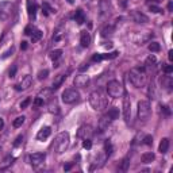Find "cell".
I'll use <instances>...</instances> for the list:
<instances>
[{"instance_id": "1", "label": "cell", "mask_w": 173, "mask_h": 173, "mask_svg": "<svg viewBox=\"0 0 173 173\" xmlns=\"http://www.w3.org/2000/svg\"><path fill=\"white\" fill-rule=\"evenodd\" d=\"M89 104L96 111H102L107 107V97L102 91H93L89 95Z\"/></svg>"}, {"instance_id": "2", "label": "cell", "mask_w": 173, "mask_h": 173, "mask_svg": "<svg viewBox=\"0 0 173 173\" xmlns=\"http://www.w3.org/2000/svg\"><path fill=\"white\" fill-rule=\"evenodd\" d=\"M130 83L135 88H141L146 83V72L143 68H133L130 70Z\"/></svg>"}, {"instance_id": "3", "label": "cell", "mask_w": 173, "mask_h": 173, "mask_svg": "<svg viewBox=\"0 0 173 173\" xmlns=\"http://www.w3.org/2000/svg\"><path fill=\"white\" fill-rule=\"evenodd\" d=\"M69 141H70L69 133H67V131L59 133L57 137H56L54 143H53V149H54V152L58 153V154L64 153L65 150L68 149V146H69Z\"/></svg>"}, {"instance_id": "4", "label": "cell", "mask_w": 173, "mask_h": 173, "mask_svg": "<svg viewBox=\"0 0 173 173\" xmlns=\"http://www.w3.org/2000/svg\"><path fill=\"white\" fill-rule=\"evenodd\" d=\"M78 99H80V92L74 88H68L62 92V102L65 104H73V103L78 102Z\"/></svg>"}, {"instance_id": "5", "label": "cell", "mask_w": 173, "mask_h": 173, "mask_svg": "<svg viewBox=\"0 0 173 173\" xmlns=\"http://www.w3.org/2000/svg\"><path fill=\"white\" fill-rule=\"evenodd\" d=\"M107 93L111 97H119L123 95V87L118 80H111L107 84Z\"/></svg>"}, {"instance_id": "6", "label": "cell", "mask_w": 173, "mask_h": 173, "mask_svg": "<svg viewBox=\"0 0 173 173\" xmlns=\"http://www.w3.org/2000/svg\"><path fill=\"white\" fill-rule=\"evenodd\" d=\"M12 12H14V3L12 2H2L0 3V19L2 20H7L11 18Z\"/></svg>"}, {"instance_id": "7", "label": "cell", "mask_w": 173, "mask_h": 173, "mask_svg": "<svg viewBox=\"0 0 173 173\" xmlns=\"http://www.w3.org/2000/svg\"><path fill=\"white\" fill-rule=\"evenodd\" d=\"M150 116V103L147 100H141L138 103V118L139 121H147Z\"/></svg>"}, {"instance_id": "8", "label": "cell", "mask_w": 173, "mask_h": 173, "mask_svg": "<svg viewBox=\"0 0 173 173\" xmlns=\"http://www.w3.org/2000/svg\"><path fill=\"white\" fill-rule=\"evenodd\" d=\"M45 158H46L45 153H34V154H31V156L29 157V161H30L33 168H39L41 165H43Z\"/></svg>"}, {"instance_id": "9", "label": "cell", "mask_w": 173, "mask_h": 173, "mask_svg": "<svg viewBox=\"0 0 173 173\" xmlns=\"http://www.w3.org/2000/svg\"><path fill=\"white\" fill-rule=\"evenodd\" d=\"M93 135V128L89 124H83L80 128L77 130V137L81 139H88Z\"/></svg>"}, {"instance_id": "10", "label": "cell", "mask_w": 173, "mask_h": 173, "mask_svg": "<svg viewBox=\"0 0 173 173\" xmlns=\"http://www.w3.org/2000/svg\"><path fill=\"white\" fill-rule=\"evenodd\" d=\"M123 116H124V122L126 124H130V119H131V102L127 96L123 97Z\"/></svg>"}, {"instance_id": "11", "label": "cell", "mask_w": 173, "mask_h": 173, "mask_svg": "<svg viewBox=\"0 0 173 173\" xmlns=\"http://www.w3.org/2000/svg\"><path fill=\"white\" fill-rule=\"evenodd\" d=\"M130 18L135 22V23H146V22H149V18H147L145 14H142V12H139V11H131L130 12Z\"/></svg>"}, {"instance_id": "12", "label": "cell", "mask_w": 173, "mask_h": 173, "mask_svg": "<svg viewBox=\"0 0 173 173\" xmlns=\"http://www.w3.org/2000/svg\"><path fill=\"white\" fill-rule=\"evenodd\" d=\"M31 84H33V78H31L30 74H26V76L20 80V83L15 87H16L18 91H24V89H27V88H30Z\"/></svg>"}, {"instance_id": "13", "label": "cell", "mask_w": 173, "mask_h": 173, "mask_svg": "<svg viewBox=\"0 0 173 173\" xmlns=\"http://www.w3.org/2000/svg\"><path fill=\"white\" fill-rule=\"evenodd\" d=\"M89 84V77L85 76V74H78V76L74 77V85L78 88H84Z\"/></svg>"}, {"instance_id": "14", "label": "cell", "mask_w": 173, "mask_h": 173, "mask_svg": "<svg viewBox=\"0 0 173 173\" xmlns=\"http://www.w3.org/2000/svg\"><path fill=\"white\" fill-rule=\"evenodd\" d=\"M111 122L112 119L108 116V114H104L99 121V131H106L108 128V126L111 124Z\"/></svg>"}, {"instance_id": "15", "label": "cell", "mask_w": 173, "mask_h": 173, "mask_svg": "<svg viewBox=\"0 0 173 173\" xmlns=\"http://www.w3.org/2000/svg\"><path fill=\"white\" fill-rule=\"evenodd\" d=\"M50 134H52V128L48 127V126H45V127H42L38 131V134H37V139L38 141H45L50 137Z\"/></svg>"}, {"instance_id": "16", "label": "cell", "mask_w": 173, "mask_h": 173, "mask_svg": "<svg viewBox=\"0 0 173 173\" xmlns=\"http://www.w3.org/2000/svg\"><path fill=\"white\" fill-rule=\"evenodd\" d=\"M80 43H81V46L83 48H88L89 46V43H91V35H89V33L88 31H81V34H80Z\"/></svg>"}, {"instance_id": "17", "label": "cell", "mask_w": 173, "mask_h": 173, "mask_svg": "<svg viewBox=\"0 0 173 173\" xmlns=\"http://www.w3.org/2000/svg\"><path fill=\"white\" fill-rule=\"evenodd\" d=\"M62 58V50H53L52 53H50V59H52L53 62H54V67H58V64H59V59Z\"/></svg>"}, {"instance_id": "18", "label": "cell", "mask_w": 173, "mask_h": 173, "mask_svg": "<svg viewBox=\"0 0 173 173\" xmlns=\"http://www.w3.org/2000/svg\"><path fill=\"white\" fill-rule=\"evenodd\" d=\"M27 12H29L30 19H35V14H37V5L33 0H27Z\"/></svg>"}, {"instance_id": "19", "label": "cell", "mask_w": 173, "mask_h": 173, "mask_svg": "<svg viewBox=\"0 0 173 173\" xmlns=\"http://www.w3.org/2000/svg\"><path fill=\"white\" fill-rule=\"evenodd\" d=\"M67 74H68V73H61V74H58V76L54 78V81H53V84H52V88H53V89H57V88L61 85L62 83H64V80L67 78Z\"/></svg>"}, {"instance_id": "20", "label": "cell", "mask_w": 173, "mask_h": 173, "mask_svg": "<svg viewBox=\"0 0 173 173\" xmlns=\"http://www.w3.org/2000/svg\"><path fill=\"white\" fill-rule=\"evenodd\" d=\"M158 150H160V153H162V154H165L169 150V139L168 138H162L161 139L160 146H158Z\"/></svg>"}, {"instance_id": "21", "label": "cell", "mask_w": 173, "mask_h": 173, "mask_svg": "<svg viewBox=\"0 0 173 173\" xmlns=\"http://www.w3.org/2000/svg\"><path fill=\"white\" fill-rule=\"evenodd\" d=\"M156 64H157V58H156V56H153V54H150L149 57L146 58V61H145V67H146L147 69L154 68L156 67Z\"/></svg>"}, {"instance_id": "22", "label": "cell", "mask_w": 173, "mask_h": 173, "mask_svg": "<svg viewBox=\"0 0 173 173\" xmlns=\"http://www.w3.org/2000/svg\"><path fill=\"white\" fill-rule=\"evenodd\" d=\"M154 158H156V156H154V153H152V152L142 154V162L143 164H150L152 161H154Z\"/></svg>"}, {"instance_id": "23", "label": "cell", "mask_w": 173, "mask_h": 173, "mask_svg": "<svg viewBox=\"0 0 173 173\" xmlns=\"http://www.w3.org/2000/svg\"><path fill=\"white\" fill-rule=\"evenodd\" d=\"M42 35H43V33L41 30H37V29H34V31L31 33V41H33V43H35V42H38V41L42 38Z\"/></svg>"}, {"instance_id": "24", "label": "cell", "mask_w": 173, "mask_h": 173, "mask_svg": "<svg viewBox=\"0 0 173 173\" xmlns=\"http://www.w3.org/2000/svg\"><path fill=\"white\" fill-rule=\"evenodd\" d=\"M74 20H76L78 24H83L84 22H85V16H84L83 10H77V11H76V15H74Z\"/></svg>"}, {"instance_id": "25", "label": "cell", "mask_w": 173, "mask_h": 173, "mask_svg": "<svg viewBox=\"0 0 173 173\" xmlns=\"http://www.w3.org/2000/svg\"><path fill=\"white\" fill-rule=\"evenodd\" d=\"M161 84H162L164 87H166V88H168L169 91L172 89V84H173V83H172V78L169 77V76L162 77V78H161Z\"/></svg>"}, {"instance_id": "26", "label": "cell", "mask_w": 173, "mask_h": 173, "mask_svg": "<svg viewBox=\"0 0 173 173\" xmlns=\"http://www.w3.org/2000/svg\"><path fill=\"white\" fill-rule=\"evenodd\" d=\"M128 165H130V158H128V157H126L123 161H122L121 166H119V172H127Z\"/></svg>"}, {"instance_id": "27", "label": "cell", "mask_w": 173, "mask_h": 173, "mask_svg": "<svg viewBox=\"0 0 173 173\" xmlns=\"http://www.w3.org/2000/svg\"><path fill=\"white\" fill-rule=\"evenodd\" d=\"M100 7H102V14L103 15H108L110 14L111 7H110V3L108 2H102V3H100Z\"/></svg>"}, {"instance_id": "28", "label": "cell", "mask_w": 173, "mask_h": 173, "mask_svg": "<svg viewBox=\"0 0 173 173\" xmlns=\"http://www.w3.org/2000/svg\"><path fill=\"white\" fill-rule=\"evenodd\" d=\"M49 111L52 112V114H57L58 112V104H57V100H52L49 104Z\"/></svg>"}, {"instance_id": "29", "label": "cell", "mask_w": 173, "mask_h": 173, "mask_svg": "<svg viewBox=\"0 0 173 173\" xmlns=\"http://www.w3.org/2000/svg\"><path fill=\"white\" fill-rule=\"evenodd\" d=\"M107 114H108V116L112 119V121H115V119L119 118V110L116 108V107H114V108H111L108 112H107Z\"/></svg>"}, {"instance_id": "30", "label": "cell", "mask_w": 173, "mask_h": 173, "mask_svg": "<svg viewBox=\"0 0 173 173\" xmlns=\"http://www.w3.org/2000/svg\"><path fill=\"white\" fill-rule=\"evenodd\" d=\"M114 33V26H106L104 29L102 30V35L103 37H108Z\"/></svg>"}, {"instance_id": "31", "label": "cell", "mask_w": 173, "mask_h": 173, "mask_svg": "<svg viewBox=\"0 0 173 173\" xmlns=\"http://www.w3.org/2000/svg\"><path fill=\"white\" fill-rule=\"evenodd\" d=\"M42 8H43V14L48 16V15L50 14V12H56V10L53 7H50V5L48 4V3H43L42 4Z\"/></svg>"}, {"instance_id": "32", "label": "cell", "mask_w": 173, "mask_h": 173, "mask_svg": "<svg viewBox=\"0 0 173 173\" xmlns=\"http://www.w3.org/2000/svg\"><path fill=\"white\" fill-rule=\"evenodd\" d=\"M149 50L152 53H157V52H160V50H161V46H160V43H157V42H152L149 45Z\"/></svg>"}, {"instance_id": "33", "label": "cell", "mask_w": 173, "mask_h": 173, "mask_svg": "<svg viewBox=\"0 0 173 173\" xmlns=\"http://www.w3.org/2000/svg\"><path fill=\"white\" fill-rule=\"evenodd\" d=\"M24 119H26L24 116H18V118L14 121V123H12V124H14V127H16V128L20 127V126L24 123Z\"/></svg>"}, {"instance_id": "34", "label": "cell", "mask_w": 173, "mask_h": 173, "mask_svg": "<svg viewBox=\"0 0 173 173\" xmlns=\"http://www.w3.org/2000/svg\"><path fill=\"white\" fill-rule=\"evenodd\" d=\"M12 161H14V157L8 156L7 158L4 160V164H3V166H0V171H3V169H4V168H7V166H10L11 164H12Z\"/></svg>"}, {"instance_id": "35", "label": "cell", "mask_w": 173, "mask_h": 173, "mask_svg": "<svg viewBox=\"0 0 173 173\" xmlns=\"http://www.w3.org/2000/svg\"><path fill=\"white\" fill-rule=\"evenodd\" d=\"M49 74V70L48 69H42V70L38 72V80H43V78H46Z\"/></svg>"}, {"instance_id": "36", "label": "cell", "mask_w": 173, "mask_h": 173, "mask_svg": "<svg viewBox=\"0 0 173 173\" xmlns=\"http://www.w3.org/2000/svg\"><path fill=\"white\" fill-rule=\"evenodd\" d=\"M111 153H112V145L110 141H106V154L107 156H111Z\"/></svg>"}, {"instance_id": "37", "label": "cell", "mask_w": 173, "mask_h": 173, "mask_svg": "<svg viewBox=\"0 0 173 173\" xmlns=\"http://www.w3.org/2000/svg\"><path fill=\"white\" fill-rule=\"evenodd\" d=\"M143 143H145V145H147V146H150V145L153 143V137H152V135H145V138H143Z\"/></svg>"}, {"instance_id": "38", "label": "cell", "mask_w": 173, "mask_h": 173, "mask_svg": "<svg viewBox=\"0 0 173 173\" xmlns=\"http://www.w3.org/2000/svg\"><path fill=\"white\" fill-rule=\"evenodd\" d=\"M83 147H84V149H88V150H89L91 147H92V142H91L89 138H88V139H84V142H83Z\"/></svg>"}, {"instance_id": "39", "label": "cell", "mask_w": 173, "mask_h": 173, "mask_svg": "<svg viewBox=\"0 0 173 173\" xmlns=\"http://www.w3.org/2000/svg\"><path fill=\"white\" fill-rule=\"evenodd\" d=\"M23 139H24L23 135H18L16 139H15V142H14V146H19L20 143H23Z\"/></svg>"}, {"instance_id": "40", "label": "cell", "mask_w": 173, "mask_h": 173, "mask_svg": "<svg viewBox=\"0 0 173 173\" xmlns=\"http://www.w3.org/2000/svg\"><path fill=\"white\" fill-rule=\"evenodd\" d=\"M149 8H150V11L154 12V14H158V12H161L162 10L160 7H157V5H154V4H150L149 5Z\"/></svg>"}, {"instance_id": "41", "label": "cell", "mask_w": 173, "mask_h": 173, "mask_svg": "<svg viewBox=\"0 0 173 173\" xmlns=\"http://www.w3.org/2000/svg\"><path fill=\"white\" fill-rule=\"evenodd\" d=\"M15 52V49L14 48H11V49H8L5 53H3V56H2V58H7V57H10V56H12V53Z\"/></svg>"}, {"instance_id": "42", "label": "cell", "mask_w": 173, "mask_h": 173, "mask_svg": "<svg viewBox=\"0 0 173 173\" xmlns=\"http://www.w3.org/2000/svg\"><path fill=\"white\" fill-rule=\"evenodd\" d=\"M30 102H31V99H30V97H26V99H24L23 102L20 103V108H26V107L30 104Z\"/></svg>"}, {"instance_id": "43", "label": "cell", "mask_w": 173, "mask_h": 173, "mask_svg": "<svg viewBox=\"0 0 173 173\" xmlns=\"http://www.w3.org/2000/svg\"><path fill=\"white\" fill-rule=\"evenodd\" d=\"M42 104H43V99H42V97H37V99L34 100V106H35V107H41Z\"/></svg>"}, {"instance_id": "44", "label": "cell", "mask_w": 173, "mask_h": 173, "mask_svg": "<svg viewBox=\"0 0 173 173\" xmlns=\"http://www.w3.org/2000/svg\"><path fill=\"white\" fill-rule=\"evenodd\" d=\"M164 72H165L166 74L172 73V72H173V67H172V65H166V67H164Z\"/></svg>"}, {"instance_id": "45", "label": "cell", "mask_w": 173, "mask_h": 173, "mask_svg": "<svg viewBox=\"0 0 173 173\" xmlns=\"http://www.w3.org/2000/svg\"><path fill=\"white\" fill-rule=\"evenodd\" d=\"M15 73H16V67H12L11 69H10V72H8V74H10V77H15Z\"/></svg>"}, {"instance_id": "46", "label": "cell", "mask_w": 173, "mask_h": 173, "mask_svg": "<svg viewBox=\"0 0 173 173\" xmlns=\"http://www.w3.org/2000/svg\"><path fill=\"white\" fill-rule=\"evenodd\" d=\"M161 108H162V112H164V114H165V115H171V110H169L166 106H162Z\"/></svg>"}, {"instance_id": "47", "label": "cell", "mask_w": 173, "mask_h": 173, "mask_svg": "<svg viewBox=\"0 0 173 173\" xmlns=\"http://www.w3.org/2000/svg\"><path fill=\"white\" fill-rule=\"evenodd\" d=\"M33 31H34V27L31 29V26H29V27H26V30H24V34H26V35H31Z\"/></svg>"}, {"instance_id": "48", "label": "cell", "mask_w": 173, "mask_h": 173, "mask_svg": "<svg viewBox=\"0 0 173 173\" xmlns=\"http://www.w3.org/2000/svg\"><path fill=\"white\" fill-rule=\"evenodd\" d=\"M85 69H88V64H83L80 67V70H85Z\"/></svg>"}, {"instance_id": "49", "label": "cell", "mask_w": 173, "mask_h": 173, "mask_svg": "<svg viewBox=\"0 0 173 173\" xmlns=\"http://www.w3.org/2000/svg\"><path fill=\"white\" fill-rule=\"evenodd\" d=\"M3 128H4V121L0 118V130H3Z\"/></svg>"}, {"instance_id": "50", "label": "cell", "mask_w": 173, "mask_h": 173, "mask_svg": "<svg viewBox=\"0 0 173 173\" xmlns=\"http://www.w3.org/2000/svg\"><path fill=\"white\" fill-rule=\"evenodd\" d=\"M20 48L23 49V50H26L27 49V42H22V45H20Z\"/></svg>"}, {"instance_id": "51", "label": "cell", "mask_w": 173, "mask_h": 173, "mask_svg": "<svg viewBox=\"0 0 173 173\" xmlns=\"http://www.w3.org/2000/svg\"><path fill=\"white\" fill-rule=\"evenodd\" d=\"M169 61H173V50H171V52H169Z\"/></svg>"}, {"instance_id": "52", "label": "cell", "mask_w": 173, "mask_h": 173, "mask_svg": "<svg viewBox=\"0 0 173 173\" xmlns=\"http://www.w3.org/2000/svg\"><path fill=\"white\" fill-rule=\"evenodd\" d=\"M72 168V164H68V165H65L64 166V169H65V171H69V169H70Z\"/></svg>"}, {"instance_id": "53", "label": "cell", "mask_w": 173, "mask_h": 173, "mask_svg": "<svg viewBox=\"0 0 173 173\" xmlns=\"http://www.w3.org/2000/svg\"><path fill=\"white\" fill-rule=\"evenodd\" d=\"M172 7H173V4H172V3H169V4H168V10L172 11Z\"/></svg>"}, {"instance_id": "54", "label": "cell", "mask_w": 173, "mask_h": 173, "mask_svg": "<svg viewBox=\"0 0 173 173\" xmlns=\"http://www.w3.org/2000/svg\"><path fill=\"white\" fill-rule=\"evenodd\" d=\"M68 3H70V4H73V0H68Z\"/></svg>"}, {"instance_id": "55", "label": "cell", "mask_w": 173, "mask_h": 173, "mask_svg": "<svg viewBox=\"0 0 173 173\" xmlns=\"http://www.w3.org/2000/svg\"><path fill=\"white\" fill-rule=\"evenodd\" d=\"M0 152H2V149H0Z\"/></svg>"}]
</instances>
